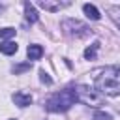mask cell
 Wrapping results in <instances>:
<instances>
[{"mask_svg": "<svg viewBox=\"0 0 120 120\" xmlns=\"http://www.w3.org/2000/svg\"><path fill=\"white\" fill-rule=\"evenodd\" d=\"M96 88L105 96H120V68L107 66L94 75Z\"/></svg>", "mask_w": 120, "mask_h": 120, "instance_id": "6da1fadb", "label": "cell"}, {"mask_svg": "<svg viewBox=\"0 0 120 120\" xmlns=\"http://www.w3.org/2000/svg\"><path fill=\"white\" fill-rule=\"evenodd\" d=\"M75 103H77L75 88L69 86V88H66V90H60V92L52 94V96L47 99L45 107H47V111H51V112H64V111H68V109H69L71 105H75Z\"/></svg>", "mask_w": 120, "mask_h": 120, "instance_id": "7a4b0ae2", "label": "cell"}, {"mask_svg": "<svg viewBox=\"0 0 120 120\" xmlns=\"http://www.w3.org/2000/svg\"><path fill=\"white\" fill-rule=\"evenodd\" d=\"M73 88H75L77 101H81V103H84V105H90V107H99V105H103V98H101L96 90H92L90 86L77 84V86H73Z\"/></svg>", "mask_w": 120, "mask_h": 120, "instance_id": "3957f363", "label": "cell"}, {"mask_svg": "<svg viewBox=\"0 0 120 120\" xmlns=\"http://www.w3.org/2000/svg\"><path fill=\"white\" fill-rule=\"evenodd\" d=\"M62 30L68 34V36H73V38H86L90 36L92 28H88L84 22L77 21V19H68L62 22Z\"/></svg>", "mask_w": 120, "mask_h": 120, "instance_id": "277c9868", "label": "cell"}, {"mask_svg": "<svg viewBox=\"0 0 120 120\" xmlns=\"http://www.w3.org/2000/svg\"><path fill=\"white\" fill-rule=\"evenodd\" d=\"M38 6L43 8V9H47V11H60L62 8H68L69 2H49V0H39Z\"/></svg>", "mask_w": 120, "mask_h": 120, "instance_id": "5b68a950", "label": "cell"}, {"mask_svg": "<svg viewBox=\"0 0 120 120\" xmlns=\"http://www.w3.org/2000/svg\"><path fill=\"white\" fill-rule=\"evenodd\" d=\"M13 101H15V105H19V107H28V105L32 103V96L26 94V92H17V94L13 96Z\"/></svg>", "mask_w": 120, "mask_h": 120, "instance_id": "8992f818", "label": "cell"}, {"mask_svg": "<svg viewBox=\"0 0 120 120\" xmlns=\"http://www.w3.org/2000/svg\"><path fill=\"white\" fill-rule=\"evenodd\" d=\"M26 54H28L30 60H39L41 54H43V47H41V45H28Z\"/></svg>", "mask_w": 120, "mask_h": 120, "instance_id": "52a82bcc", "label": "cell"}, {"mask_svg": "<svg viewBox=\"0 0 120 120\" xmlns=\"http://www.w3.org/2000/svg\"><path fill=\"white\" fill-rule=\"evenodd\" d=\"M17 49H19V45L15 41H2L0 43V52H4V54H15Z\"/></svg>", "mask_w": 120, "mask_h": 120, "instance_id": "ba28073f", "label": "cell"}, {"mask_svg": "<svg viewBox=\"0 0 120 120\" xmlns=\"http://www.w3.org/2000/svg\"><path fill=\"white\" fill-rule=\"evenodd\" d=\"M82 11L86 13V17L88 19H92V21H98L101 15H99V11H98V8L96 6H92V4H84L82 6Z\"/></svg>", "mask_w": 120, "mask_h": 120, "instance_id": "9c48e42d", "label": "cell"}, {"mask_svg": "<svg viewBox=\"0 0 120 120\" xmlns=\"http://www.w3.org/2000/svg\"><path fill=\"white\" fill-rule=\"evenodd\" d=\"M24 15H26V21H30V22L38 21V11L34 9V6L30 2H24Z\"/></svg>", "mask_w": 120, "mask_h": 120, "instance_id": "30bf717a", "label": "cell"}, {"mask_svg": "<svg viewBox=\"0 0 120 120\" xmlns=\"http://www.w3.org/2000/svg\"><path fill=\"white\" fill-rule=\"evenodd\" d=\"M98 47H99V41H96V43H92L90 47H86V49H84V58H86V60H94Z\"/></svg>", "mask_w": 120, "mask_h": 120, "instance_id": "8fae6325", "label": "cell"}, {"mask_svg": "<svg viewBox=\"0 0 120 120\" xmlns=\"http://www.w3.org/2000/svg\"><path fill=\"white\" fill-rule=\"evenodd\" d=\"M15 28H11V26H6V28H0V39H8V38H13L15 36Z\"/></svg>", "mask_w": 120, "mask_h": 120, "instance_id": "7c38bea8", "label": "cell"}, {"mask_svg": "<svg viewBox=\"0 0 120 120\" xmlns=\"http://www.w3.org/2000/svg\"><path fill=\"white\" fill-rule=\"evenodd\" d=\"M30 69V62H24V64H17V66H13V73L15 75H19V73H22V71H28Z\"/></svg>", "mask_w": 120, "mask_h": 120, "instance_id": "4fadbf2b", "label": "cell"}, {"mask_svg": "<svg viewBox=\"0 0 120 120\" xmlns=\"http://www.w3.org/2000/svg\"><path fill=\"white\" fill-rule=\"evenodd\" d=\"M92 120H112V116H111L109 112H103V111H96Z\"/></svg>", "mask_w": 120, "mask_h": 120, "instance_id": "5bb4252c", "label": "cell"}, {"mask_svg": "<svg viewBox=\"0 0 120 120\" xmlns=\"http://www.w3.org/2000/svg\"><path fill=\"white\" fill-rule=\"evenodd\" d=\"M109 13H111V17L116 21V24L120 26V8H109Z\"/></svg>", "mask_w": 120, "mask_h": 120, "instance_id": "9a60e30c", "label": "cell"}, {"mask_svg": "<svg viewBox=\"0 0 120 120\" xmlns=\"http://www.w3.org/2000/svg\"><path fill=\"white\" fill-rule=\"evenodd\" d=\"M39 79H41V82H45V84H49V86L52 84V79H51V77H49V75H47L43 69L39 71Z\"/></svg>", "mask_w": 120, "mask_h": 120, "instance_id": "2e32d148", "label": "cell"}]
</instances>
